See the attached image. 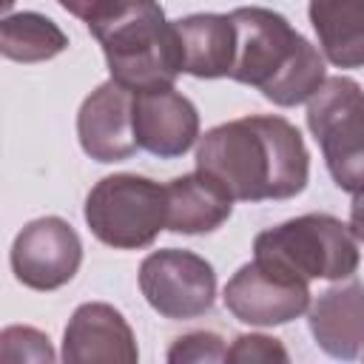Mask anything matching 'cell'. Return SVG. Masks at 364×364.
Here are the masks:
<instances>
[{
    "mask_svg": "<svg viewBox=\"0 0 364 364\" xmlns=\"http://www.w3.org/2000/svg\"><path fill=\"white\" fill-rule=\"evenodd\" d=\"M196 168L239 202L293 199L307 188L310 154L293 122L253 114L222 122L199 136Z\"/></svg>",
    "mask_w": 364,
    "mask_h": 364,
    "instance_id": "6da1fadb",
    "label": "cell"
},
{
    "mask_svg": "<svg viewBox=\"0 0 364 364\" xmlns=\"http://www.w3.org/2000/svg\"><path fill=\"white\" fill-rule=\"evenodd\" d=\"M236 26V60L230 80L253 85L282 108L307 102L327 80L324 57L273 9L242 6L230 11Z\"/></svg>",
    "mask_w": 364,
    "mask_h": 364,
    "instance_id": "7a4b0ae2",
    "label": "cell"
},
{
    "mask_svg": "<svg viewBox=\"0 0 364 364\" xmlns=\"http://www.w3.org/2000/svg\"><path fill=\"white\" fill-rule=\"evenodd\" d=\"M85 26L105 54L111 80L125 88H162L182 74L173 20H165L156 0H100Z\"/></svg>",
    "mask_w": 364,
    "mask_h": 364,
    "instance_id": "3957f363",
    "label": "cell"
},
{
    "mask_svg": "<svg viewBox=\"0 0 364 364\" xmlns=\"http://www.w3.org/2000/svg\"><path fill=\"white\" fill-rule=\"evenodd\" d=\"M253 259L307 284L313 279H350L361 264L358 239L350 225L330 213H304L262 230L253 239Z\"/></svg>",
    "mask_w": 364,
    "mask_h": 364,
    "instance_id": "277c9868",
    "label": "cell"
},
{
    "mask_svg": "<svg viewBox=\"0 0 364 364\" xmlns=\"http://www.w3.org/2000/svg\"><path fill=\"white\" fill-rule=\"evenodd\" d=\"M82 216L102 245L139 250L168 228V193L148 176L111 173L88 191Z\"/></svg>",
    "mask_w": 364,
    "mask_h": 364,
    "instance_id": "5b68a950",
    "label": "cell"
},
{
    "mask_svg": "<svg viewBox=\"0 0 364 364\" xmlns=\"http://www.w3.org/2000/svg\"><path fill=\"white\" fill-rule=\"evenodd\" d=\"M307 128L316 136L333 182L364 188V88L350 77H327L307 100Z\"/></svg>",
    "mask_w": 364,
    "mask_h": 364,
    "instance_id": "8992f818",
    "label": "cell"
},
{
    "mask_svg": "<svg viewBox=\"0 0 364 364\" xmlns=\"http://www.w3.org/2000/svg\"><path fill=\"white\" fill-rule=\"evenodd\" d=\"M139 290L145 301L165 318H196L213 307L216 273L208 259L193 250H154L139 264Z\"/></svg>",
    "mask_w": 364,
    "mask_h": 364,
    "instance_id": "52a82bcc",
    "label": "cell"
},
{
    "mask_svg": "<svg viewBox=\"0 0 364 364\" xmlns=\"http://www.w3.org/2000/svg\"><path fill=\"white\" fill-rule=\"evenodd\" d=\"M222 299L239 321L250 327H276L310 310V284L253 259L228 279Z\"/></svg>",
    "mask_w": 364,
    "mask_h": 364,
    "instance_id": "ba28073f",
    "label": "cell"
},
{
    "mask_svg": "<svg viewBox=\"0 0 364 364\" xmlns=\"http://www.w3.org/2000/svg\"><path fill=\"white\" fill-rule=\"evenodd\" d=\"M9 259L20 284L48 293L77 276L82 262V242L65 219L40 216L14 236Z\"/></svg>",
    "mask_w": 364,
    "mask_h": 364,
    "instance_id": "9c48e42d",
    "label": "cell"
},
{
    "mask_svg": "<svg viewBox=\"0 0 364 364\" xmlns=\"http://www.w3.org/2000/svg\"><path fill=\"white\" fill-rule=\"evenodd\" d=\"M77 136L97 162H122L136 154L134 91L117 80L100 82L77 111Z\"/></svg>",
    "mask_w": 364,
    "mask_h": 364,
    "instance_id": "30bf717a",
    "label": "cell"
},
{
    "mask_svg": "<svg viewBox=\"0 0 364 364\" xmlns=\"http://www.w3.org/2000/svg\"><path fill=\"white\" fill-rule=\"evenodd\" d=\"M136 145L159 159H176L199 139V111L173 85L134 91Z\"/></svg>",
    "mask_w": 364,
    "mask_h": 364,
    "instance_id": "8fae6325",
    "label": "cell"
},
{
    "mask_svg": "<svg viewBox=\"0 0 364 364\" xmlns=\"http://www.w3.org/2000/svg\"><path fill=\"white\" fill-rule=\"evenodd\" d=\"M63 361L88 364V361H119L136 364L139 350L131 324L125 316L105 301L80 304L63 333Z\"/></svg>",
    "mask_w": 364,
    "mask_h": 364,
    "instance_id": "7c38bea8",
    "label": "cell"
},
{
    "mask_svg": "<svg viewBox=\"0 0 364 364\" xmlns=\"http://www.w3.org/2000/svg\"><path fill=\"white\" fill-rule=\"evenodd\" d=\"M316 344L341 361L364 355V284L353 282L327 287L307 310Z\"/></svg>",
    "mask_w": 364,
    "mask_h": 364,
    "instance_id": "4fadbf2b",
    "label": "cell"
},
{
    "mask_svg": "<svg viewBox=\"0 0 364 364\" xmlns=\"http://www.w3.org/2000/svg\"><path fill=\"white\" fill-rule=\"evenodd\" d=\"M182 71L196 80L230 77L236 60V26L230 14L199 11L173 20Z\"/></svg>",
    "mask_w": 364,
    "mask_h": 364,
    "instance_id": "5bb4252c",
    "label": "cell"
},
{
    "mask_svg": "<svg viewBox=\"0 0 364 364\" xmlns=\"http://www.w3.org/2000/svg\"><path fill=\"white\" fill-rule=\"evenodd\" d=\"M168 193V230L196 236L213 233L233 213V196L205 171H191L165 185Z\"/></svg>",
    "mask_w": 364,
    "mask_h": 364,
    "instance_id": "9a60e30c",
    "label": "cell"
},
{
    "mask_svg": "<svg viewBox=\"0 0 364 364\" xmlns=\"http://www.w3.org/2000/svg\"><path fill=\"white\" fill-rule=\"evenodd\" d=\"M310 26L336 68L364 65V0H310Z\"/></svg>",
    "mask_w": 364,
    "mask_h": 364,
    "instance_id": "2e32d148",
    "label": "cell"
},
{
    "mask_svg": "<svg viewBox=\"0 0 364 364\" xmlns=\"http://www.w3.org/2000/svg\"><path fill=\"white\" fill-rule=\"evenodd\" d=\"M68 48L65 31L40 11L6 14L0 23V51L14 63H43Z\"/></svg>",
    "mask_w": 364,
    "mask_h": 364,
    "instance_id": "e0dca14e",
    "label": "cell"
},
{
    "mask_svg": "<svg viewBox=\"0 0 364 364\" xmlns=\"http://www.w3.org/2000/svg\"><path fill=\"white\" fill-rule=\"evenodd\" d=\"M0 355L6 361H54V350L46 333L34 327H6L0 336Z\"/></svg>",
    "mask_w": 364,
    "mask_h": 364,
    "instance_id": "ac0fdd59",
    "label": "cell"
},
{
    "mask_svg": "<svg viewBox=\"0 0 364 364\" xmlns=\"http://www.w3.org/2000/svg\"><path fill=\"white\" fill-rule=\"evenodd\" d=\"M171 364H202V361H228V347L222 336L210 330H193L179 336L168 350Z\"/></svg>",
    "mask_w": 364,
    "mask_h": 364,
    "instance_id": "d6986e66",
    "label": "cell"
},
{
    "mask_svg": "<svg viewBox=\"0 0 364 364\" xmlns=\"http://www.w3.org/2000/svg\"><path fill=\"white\" fill-rule=\"evenodd\" d=\"M228 361L236 364H259V361H282L287 364L290 355L284 350V344L273 336H262V333H245L236 336L230 350H228Z\"/></svg>",
    "mask_w": 364,
    "mask_h": 364,
    "instance_id": "ffe728a7",
    "label": "cell"
},
{
    "mask_svg": "<svg viewBox=\"0 0 364 364\" xmlns=\"http://www.w3.org/2000/svg\"><path fill=\"white\" fill-rule=\"evenodd\" d=\"M350 230L358 242H364V188L353 193V205H350Z\"/></svg>",
    "mask_w": 364,
    "mask_h": 364,
    "instance_id": "44dd1931",
    "label": "cell"
},
{
    "mask_svg": "<svg viewBox=\"0 0 364 364\" xmlns=\"http://www.w3.org/2000/svg\"><path fill=\"white\" fill-rule=\"evenodd\" d=\"M57 3H60L68 14H74V17H82V20H85V17L91 14V9H94L100 0H57Z\"/></svg>",
    "mask_w": 364,
    "mask_h": 364,
    "instance_id": "7402d4cb",
    "label": "cell"
}]
</instances>
